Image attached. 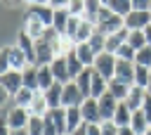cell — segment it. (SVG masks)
<instances>
[{
  "label": "cell",
  "mask_w": 151,
  "mask_h": 135,
  "mask_svg": "<svg viewBox=\"0 0 151 135\" xmlns=\"http://www.w3.org/2000/svg\"><path fill=\"white\" fill-rule=\"evenodd\" d=\"M125 26V21H123V17H118V14H113L106 5L101 7V12H99V17H97V28L104 33V36H111V33H116V31H120Z\"/></svg>",
  "instance_id": "obj_1"
},
{
  "label": "cell",
  "mask_w": 151,
  "mask_h": 135,
  "mask_svg": "<svg viewBox=\"0 0 151 135\" xmlns=\"http://www.w3.org/2000/svg\"><path fill=\"white\" fill-rule=\"evenodd\" d=\"M116 62H118L116 54H111V52H99V54L94 57V71H97L99 76H104L106 81H111L113 73H116Z\"/></svg>",
  "instance_id": "obj_2"
},
{
  "label": "cell",
  "mask_w": 151,
  "mask_h": 135,
  "mask_svg": "<svg viewBox=\"0 0 151 135\" xmlns=\"http://www.w3.org/2000/svg\"><path fill=\"white\" fill-rule=\"evenodd\" d=\"M26 17L38 19V21H40V24H45V26H52L54 7H52L50 2H42V5H26Z\"/></svg>",
  "instance_id": "obj_3"
},
{
  "label": "cell",
  "mask_w": 151,
  "mask_h": 135,
  "mask_svg": "<svg viewBox=\"0 0 151 135\" xmlns=\"http://www.w3.org/2000/svg\"><path fill=\"white\" fill-rule=\"evenodd\" d=\"M85 102V95L76 85V81L64 83V95H61V107H80Z\"/></svg>",
  "instance_id": "obj_4"
},
{
  "label": "cell",
  "mask_w": 151,
  "mask_h": 135,
  "mask_svg": "<svg viewBox=\"0 0 151 135\" xmlns=\"http://www.w3.org/2000/svg\"><path fill=\"white\" fill-rule=\"evenodd\" d=\"M123 21H125V28H127V31H144L146 26H151V12H149V9H146V12L132 9Z\"/></svg>",
  "instance_id": "obj_5"
},
{
  "label": "cell",
  "mask_w": 151,
  "mask_h": 135,
  "mask_svg": "<svg viewBox=\"0 0 151 135\" xmlns=\"http://www.w3.org/2000/svg\"><path fill=\"white\" fill-rule=\"evenodd\" d=\"M5 118H7V123H9L12 130L14 128H26L28 126V118H31V111L24 109V107L12 104V109H7V114H5Z\"/></svg>",
  "instance_id": "obj_6"
},
{
  "label": "cell",
  "mask_w": 151,
  "mask_h": 135,
  "mask_svg": "<svg viewBox=\"0 0 151 135\" xmlns=\"http://www.w3.org/2000/svg\"><path fill=\"white\" fill-rule=\"evenodd\" d=\"M0 85L14 97L21 88H24V78H21V71H17V69H12V71H7V73H2L0 76Z\"/></svg>",
  "instance_id": "obj_7"
},
{
  "label": "cell",
  "mask_w": 151,
  "mask_h": 135,
  "mask_svg": "<svg viewBox=\"0 0 151 135\" xmlns=\"http://www.w3.org/2000/svg\"><path fill=\"white\" fill-rule=\"evenodd\" d=\"M97 104H99V114H101V121H113V114H116V109H118V99L111 95V92H104L99 99H97Z\"/></svg>",
  "instance_id": "obj_8"
},
{
  "label": "cell",
  "mask_w": 151,
  "mask_h": 135,
  "mask_svg": "<svg viewBox=\"0 0 151 135\" xmlns=\"http://www.w3.org/2000/svg\"><path fill=\"white\" fill-rule=\"evenodd\" d=\"M17 45H19V50L26 54V59H28V64H35V40L21 28L19 33H17V40H14Z\"/></svg>",
  "instance_id": "obj_9"
},
{
  "label": "cell",
  "mask_w": 151,
  "mask_h": 135,
  "mask_svg": "<svg viewBox=\"0 0 151 135\" xmlns=\"http://www.w3.org/2000/svg\"><path fill=\"white\" fill-rule=\"evenodd\" d=\"M57 57V52L50 47V43L45 38L35 40V66H45V64H52V59Z\"/></svg>",
  "instance_id": "obj_10"
},
{
  "label": "cell",
  "mask_w": 151,
  "mask_h": 135,
  "mask_svg": "<svg viewBox=\"0 0 151 135\" xmlns=\"http://www.w3.org/2000/svg\"><path fill=\"white\" fill-rule=\"evenodd\" d=\"M80 114L85 123H101V114H99V104L94 97H85V102L80 104Z\"/></svg>",
  "instance_id": "obj_11"
},
{
  "label": "cell",
  "mask_w": 151,
  "mask_h": 135,
  "mask_svg": "<svg viewBox=\"0 0 151 135\" xmlns=\"http://www.w3.org/2000/svg\"><path fill=\"white\" fill-rule=\"evenodd\" d=\"M113 78L127 83V85H134V62H125V59H118L116 62V73Z\"/></svg>",
  "instance_id": "obj_12"
},
{
  "label": "cell",
  "mask_w": 151,
  "mask_h": 135,
  "mask_svg": "<svg viewBox=\"0 0 151 135\" xmlns=\"http://www.w3.org/2000/svg\"><path fill=\"white\" fill-rule=\"evenodd\" d=\"M50 69H52V73H54V81H59V83H68V81H71V73H68V66H66V57H64V54H57V57L52 59Z\"/></svg>",
  "instance_id": "obj_13"
},
{
  "label": "cell",
  "mask_w": 151,
  "mask_h": 135,
  "mask_svg": "<svg viewBox=\"0 0 151 135\" xmlns=\"http://www.w3.org/2000/svg\"><path fill=\"white\" fill-rule=\"evenodd\" d=\"M127 36H130V31H127L125 26H123L120 31H116V33L106 36V47H104V52H111V54H116V52H118V47L127 43Z\"/></svg>",
  "instance_id": "obj_14"
},
{
  "label": "cell",
  "mask_w": 151,
  "mask_h": 135,
  "mask_svg": "<svg viewBox=\"0 0 151 135\" xmlns=\"http://www.w3.org/2000/svg\"><path fill=\"white\" fill-rule=\"evenodd\" d=\"M61 95H64V83L54 81V83L45 90V99H47L50 109H59V107H61Z\"/></svg>",
  "instance_id": "obj_15"
},
{
  "label": "cell",
  "mask_w": 151,
  "mask_h": 135,
  "mask_svg": "<svg viewBox=\"0 0 151 135\" xmlns=\"http://www.w3.org/2000/svg\"><path fill=\"white\" fill-rule=\"evenodd\" d=\"M28 111H31V116H45V114L50 111V104H47L42 90H35V92H33V99H31Z\"/></svg>",
  "instance_id": "obj_16"
},
{
  "label": "cell",
  "mask_w": 151,
  "mask_h": 135,
  "mask_svg": "<svg viewBox=\"0 0 151 135\" xmlns=\"http://www.w3.org/2000/svg\"><path fill=\"white\" fill-rule=\"evenodd\" d=\"M66 109V135H71L73 130H78L85 121L80 114V107H64Z\"/></svg>",
  "instance_id": "obj_17"
},
{
  "label": "cell",
  "mask_w": 151,
  "mask_h": 135,
  "mask_svg": "<svg viewBox=\"0 0 151 135\" xmlns=\"http://www.w3.org/2000/svg\"><path fill=\"white\" fill-rule=\"evenodd\" d=\"M33 40H40L42 36H45V31L50 28V26H45V24H40L38 19H31V17H24V26H21Z\"/></svg>",
  "instance_id": "obj_18"
},
{
  "label": "cell",
  "mask_w": 151,
  "mask_h": 135,
  "mask_svg": "<svg viewBox=\"0 0 151 135\" xmlns=\"http://www.w3.org/2000/svg\"><path fill=\"white\" fill-rule=\"evenodd\" d=\"M64 57H66V66H68L71 81H76V78H78V76H80L83 71H85V64H83V62L78 59V54H76V47H73V50H68V52H66Z\"/></svg>",
  "instance_id": "obj_19"
},
{
  "label": "cell",
  "mask_w": 151,
  "mask_h": 135,
  "mask_svg": "<svg viewBox=\"0 0 151 135\" xmlns=\"http://www.w3.org/2000/svg\"><path fill=\"white\" fill-rule=\"evenodd\" d=\"M92 76H94V66H85V71L76 78V85L85 97H92Z\"/></svg>",
  "instance_id": "obj_20"
},
{
  "label": "cell",
  "mask_w": 151,
  "mask_h": 135,
  "mask_svg": "<svg viewBox=\"0 0 151 135\" xmlns=\"http://www.w3.org/2000/svg\"><path fill=\"white\" fill-rule=\"evenodd\" d=\"M94 31H97V26H94L92 21H87V19L80 17V24H78V31H76V36H73V43H87Z\"/></svg>",
  "instance_id": "obj_21"
},
{
  "label": "cell",
  "mask_w": 151,
  "mask_h": 135,
  "mask_svg": "<svg viewBox=\"0 0 151 135\" xmlns=\"http://www.w3.org/2000/svg\"><path fill=\"white\" fill-rule=\"evenodd\" d=\"M130 88H132V85H127V83H123V81H118V78H111V81H109V92H111L118 102H125V99H127Z\"/></svg>",
  "instance_id": "obj_22"
},
{
  "label": "cell",
  "mask_w": 151,
  "mask_h": 135,
  "mask_svg": "<svg viewBox=\"0 0 151 135\" xmlns=\"http://www.w3.org/2000/svg\"><path fill=\"white\" fill-rule=\"evenodd\" d=\"M9 62H12V69H17V71H24V69L28 66V59H26V54L19 50L17 43L9 45Z\"/></svg>",
  "instance_id": "obj_23"
},
{
  "label": "cell",
  "mask_w": 151,
  "mask_h": 135,
  "mask_svg": "<svg viewBox=\"0 0 151 135\" xmlns=\"http://www.w3.org/2000/svg\"><path fill=\"white\" fill-rule=\"evenodd\" d=\"M144 97H146V90L139 88V85H132V88H130V95H127V99H125V104H127L132 111H137V109H142Z\"/></svg>",
  "instance_id": "obj_24"
},
{
  "label": "cell",
  "mask_w": 151,
  "mask_h": 135,
  "mask_svg": "<svg viewBox=\"0 0 151 135\" xmlns=\"http://www.w3.org/2000/svg\"><path fill=\"white\" fill-rule=\"evenodd\" d=\"M113 123H116L118 128H125V126L132 123V109H130L125 102L118 104V109H116V114H113Z\"/></svg>",
  "instance_id": "obj_25"
},
{
  "label": "cell",
  "mask_w": 151,
  "mask_h": 135,
  "mask_svg": "<svg viewBox=\"0 0 151 135\" xmlns=\"http://www.w3.org/2000/svg\"><path fill=\"white\" fill-rule=\"evenodd\" d=\"M68 9L66 7H54V19H52V28H57L59 33H66V26H68Z\"/></svg>",
  "instance_id": "obj_26"
},
{
  "label": "cell",
  "mask_w": 151,
  "mask_h": 135,
  "mask_svg": "<svg viewBox=\"0 0 151 135\" xmlns=\"http://www.w3.org/2000/svg\"><path fill=\"white\" fill-rule=\"evenodd\" d=\"M104 5H106L113 14H118V17H123V19L132 12V0H106Z\"/></svg>",
  "instance_id": "obj_27"
},
{
  "label": "cell",
  "mask_w": 151,
  "mask_h": 135,
  "mask_svg": "<svg viewBox=\"0 0 151 135\" xmlns=\"http://www.w3.org/2000/svg\"><path fill=\"white\" fill-rule=\"evenodd\" d=\"M76 54H78V59L85 64V66H94V52H92V47L87 45V43H76Z\"/></svg>",
  "instance_id": "obj_28"
},
{
  "label": "cell",
  "mask_w": 151,
  "mask_h": 135,
  "mask_svg": "<svg viewBox=\"0 0 151 135\" xmlns=\"http://www.w3.org/2000/svg\"><path fill=\"white\" fill-rule=\"evenodd\" d=\"M21 78H24V88L38 90V66H35V64H28V66L21 71Z\"/></svg>",
  "instance_id": "obj_29"
},
{
  "label": "cell",
  "mask_w": 151,
  "mask_h": 135,
  "mask_svg": "<svg viewBox=\"0 0 151 135\" xmlns=\"http://www.w3.org/2000/svg\"><path fill=\"white\" fill-rule=\"evenodd\" d=\"M54 83V73H52V69H50V64H45V66H38V90H47L50 85Z\"/></svg>",
  "instance_id": "obj_30"
},
{
  "label": "cell",
  "mask_w": 151,
  "mask_h": 135,
  "mask_svg": "<svg viewBox=\"0 0 151 135\" xmlns=\"http://www.w3.org/2000/svg\"><path fill=\"white\" fill-rule=\"evenodd\" d=\"M101 7H104L101 0H85V14H83V19H87V21H92L97 26V17H99Z\"/></svg>",
  "instance_id": "obj_31"
},
{
  "label": "cell",
  "mask_w": 151,
  "mask_h": 135,
  "mask_svg": "<svg viewBox=\"0 0 151 135\" xmlns=\"http://www.w3.org/2000/svg\"><path fill=\"white\" fill-rule=\"evenodd\" d=\"M149 126H151V123L146 121V116L142 114V109H137V111H132V123H130V128H132V130H134L137 135H144Z\"/></svg>",
  "instance_id": "obj_32"
},
{
  "label": "cell",
  "mask_w": 151,
  "mask_h": 135,
  "mask_svg": "<svg viewBox=\"0 0 151 135\" xmlns=\"http://www.w3.org/2000/svg\"><path fill=\"white\" fill-rule=\"evenodd\" d=\"M104 92H109V81L94 71V76H92V97H94V99H99Z\"/></svg>",
  "instance_id": "obj_33"
},
{
  "label": "cell",
  "mask_w": 151,
  "mask_h": 135,
  "mask_svg": "<svg viewBox=\"0 0 151 135\" xmlns=\"http://www.w3.org/2000/svg\"><path fill=\"white\" fill-rule=\"evenodd\" d=\"M87 45L92 47V52H94V54H99V52H104V47H106V36L97 28V31L92 33V38L87 40Z\"/></svg>",
  "instance_id": "obj_34"
},
{
  "label": "cell",
  "mask_w": 151,
  "mask_h": 135,
  "mask_svg": "<svg viewBox=\"0 0 151 135\" xmlns=\"http://www.w3.org/2000/svg\"><path fill=\"white\" fill-rule=\"evenodd\" d=\"M149 76H151V69H149V66H139V64H134V85H139V88L146 90V85H149Z\"/></svg>",
  "instance_id": "obj_35"
},
{
  "label": "cell",
  "mask_w": 151,
  "mask_h": 135,
  "mask_svg": "<svg viewBox=\"0 0 151 135\" xmlns=\"http://www.w3.org/2000/svg\"><path fill=\"white\" fill-rule=\"evenodd\" d=\"M33 92L35 90H28V88H21L14 97H12V102L17 104V107H24V109H28L31 107V99H33Z\"/></svg>",
  "instance_id": "obj_36"
},
{
  "label": "cell",
  "mask_w": 151,
  "mask_h": 135,
  "mask_svg": "<svg viewBox=\"0 0 151 135\" xmlns=\"http://www.w3.org/2000/svg\"><path fill=\"white\" fill-rule=\"evenodd\" d=\"M26 130H28V135H45V118L42 116H31Z\"/></svg>",
  "instance_id": "obj_37"
},
{
  "label": "cell",
  "mask_w": 151,
  "mask_h": 135,
  "mask_svg": "<svg viewBox=\"0 0 151 135\" xmlns=\"http://www.w3.org/2000/svg\"><path fill=\"white\" fill-rule=\"evenodd\" d=\"M50 111H52V118L59 128V135H66V109L59 107V109H50Z\"/></svg>",
  "instance_id": "obj_38"
},
{
  "label": "cell",
  "mask_w": 151,
  "mask_h": 135,
  "mask_svg": "<svg viewBox=\"0 0 151 135\" xmlns=\"http://www.w3.org/2000/svg\"><path fill=\"white\" fill-rule=\"evenodd\" d=\"M134 64H139V66H149V69H151V47H149V45H144L142 50H137V54H134Z\"/></svg>",
  "instance_id": "obj_39"
},
{
  "label": "cell",
  "mask_w": 151,
  "mask_h": 135,
  "mask_svg": "<svg viewBox=\"0 0 151 135\" xmlns=\"http://www.w3.org/2000/svg\"><path fill=\"white\" fill-rule=\"evenodd\" d=\"M127 45H132L134 50H142V47L146 45L144 31H130V36H127Z\"/></svg>",
  "instance_id": "obj_40"
},
{
  "label": "cell",
  "mask_w": 151,
  "mask_h": 135,
  "mask_svg": "<svg viewBox=\"0 0 151 135\" xmlns=\"http://www.w3.org/2000/svg\"><path fill=\"white\" fill-rule=\"evenodd\" d=\"M12 71V62H9V45H2L0 47V76Z\"/></svg>",
  "instance_id": "obj_41"
},
{
  "label": "cell",
  "mask_w": 151,
  "mask_h": 135,
  "mask_svg": "<svg viewBox=\"0 0 151 135\" xmlns=\"http://www.w3.org/2000/svg\"><path fill=\"white\" fill-rule=\"evenodd\" d=\"M134 54H137V50H134L132 45H127V43L120 45L118 52H116V57H118V59H125V62H134Z\"/></svg>",
  "instance_id": "obj_42"
},
{
  "label": "cell",
  "mask_w": 151,
  "mask_h": 135,
  "mask_svg": "<svg viewBox=\"0 0 151 135\" xmlns=\"http://www.w3.org/2000/svg\"><path fill=\"white\" fill-rule=\"evenodd\" d=\"M66 9H68L71 17H83L85 14V0H68Z\"/></svg>",
  "instance_id": "obj_43"
},
{
  "label": "cell",
  "mask_w": 151,
  "mask_h": 135,
  "mask_svg": "<svg viewBox=\"0 0 151 135\" xmlns=\"http://www.w3.org/2000/svg\"><path fill=\"white\" fill-rule=\"evenodd\" d=\"M99 128H101V135H118V130H120L113 121H101Z\"/></svg>",
  "instance_id": "obj_44"
},
{
  "label": "cell",
  "mask_w": 151,
  "mask_h": 135,
  "mask_svg": "<svg viewBox=\"0 0 151 135\" xmlns=\"http://www.w3.org/2000/svg\"><path fill=\"white\" fill-rule=\"evenodd\" d=\"M78 24H80V17H71L68 19V26H66V38H71L73 40V36H76V31H78Z\"/></svg>",
  "instance_id": "obj_45"
},
{
  "label": "cell",
  "mask_w": 151,
  "mask_h": 135,
  "mask_svg": "<svg viewBox=\"0 0 151 135\" xmlns=\"http://www.w3.org/2000/svg\"><path fill=\"white\" fill-rule=\"evenodd\" d=\"M142 114H144L146 121L151 123V92H146V97H144V102H142Z\"/></svg>",
  "instance_id": "obj_46"
},
{
  "label": "cell",
  "mask_w": 151,
  "mask_h": 135,
  "mask_svg": "<svg viewBox=\"0 0 151 135\" xmlns=\"http://www.w3.org/2000/svg\"><path fill=\"white\" fill-rule=\"evenodd\" d=\"M132 9H137V12H151V0H132Z\"/></svg>",
  "instance_id": "obj_47"
},
{
  "label": "cell",
  "mask_w": 151,
  "mask_h": 135,
  "mask_svg": "<svg viewBox=\"0 0 151 135\" xmlns=\"http://www.w3.org/2000/svg\"><path fill=\"white\" fill-rule=\"evenodd\" d=\"M85 130H87V135H101L99 123H85Z\"/></svg>",
  "instance_id": "obj_48"
},
{
  "label": "cell",
  "mask_w": 151,
  "mask_h": 135,
  "mask_svg": "<svg viewBox=\"0 0 151 135\" xmlns=\"http://www.w3.org/2000/svg\"><path fill=\"white\" fill-rule=\"evenodd\" d=\"M0 135H12V128H9L5 116H0Z\"/></svg>",
  "instance_id": "obj_49"
},
{
  "label": "cell",
  "mask_w": 151,
  "mask_h": 135,
  "mask_svg": "<svg viewBox=\"0 0 151 135\" xmlns=\"http://www.w3.org/2000/svg\"><path fill=\"white\" fill-rule=\"evenodd\" d=\"M9 99H12V95H9V92H7V90H5L2 85H0V109H2V107H5V104H7Z\"/></svg>",
  "instance_id": "obj_50"
},
{
  "label": "cell",
  "mask_w": 151,
  "mask_h": 135,
  "mask_svg": "<svg viewBox=\"0 0 151 135\" xmlns=\"http://www.w3.org/2000/svg\"><path fill=\"white\" fill-rule=\"evenodd\" d=\"M0 2H2L5 7H17V5H21L24 0H0Z\"/></svg>",
  "instance_id": "obj_51"
},
{
  "label": "cell",
  "mask_w": 151,
  "mask_h": 135,
  "mask_svg": "<svg viewBox=\"0 0 151 135\" xmlns=\"http://www.w3.org/2000/svg\"><path fill=\"white\" fill-rule=\"evenodd\" d=\"M118 135H137V133H134L130 126H125V128H120V130H118Z\"/></svg>",
  "instance_id": "obj_52"
},
{
  "label": "cell",
  "mask_w": 151,
  "mask_h": 135,
  "mask_svg": "<svg viewBox=\"0 0 151 135\" xmlns=\"http://www.w3.org/2000/svg\"><path fill=\"white\" fill-rule=\"evenodd\" d=\"M50 5H52V7H66L68 0H50Z\"/></svg>",
  "instance_id": "obj_53"
},
{
  "label": "cell",
  "mask_w": 151,
  "mask_h": 135,
  "mask_svg": "<svg viewBox=\"0 0 151 135\" xmlns=\"http://www.w3.org/2000/svg\"><path fill=\"white\" fill-rule=\"evenodd\" d=\"M144 38H146V45L151 47V26H146V28H144Z\"/></svg>",
  "instance_id": "obj_54"
},
{
  "label": "cell",
  "mask_w": 151,
  "mask_h": 135,
  "mask_svg": "<svg viewBox=\"0 0 151 135\" xmlns=\"http://www.w3.org/2000/svg\"><path fill=\"white\" fill-rule=\"evenodd\" d=\"M71 135H87V130H85V123H83V126H80V128H78V130H73V133H71Z\"/></svg>",
  "instance_id": "obj_55"
},
{
  "label": "cell",
  "mask_w": 151,
  "mask_h": 135,
  "mask_svg": "<svg viewBox=\"0 0 151 135\" xmlns=\"http://www.w3.org/2000/svg\"><path fill=\"white\" fill-rule=\"evenodd\" d=\"M12 135H28V130H26V128H14Z\"/></svg>",
  "instance_id": "obj_56"
},
{
  "label": "cell",
  "mask_w": 151,
  "mask_h": 135,
  "mask_svg": "<svg viewBox=\"0 0 151 135\" xmlns=\"http://www.w3.org/2000/svg\"><path fill=\"white\" fill-rule=\"evenodd\" d=\"M26 5H42V2H50V0H24Z\"/></svg>",
  "instance_id": "obj_57"
},
{
  "label": "cell",
  "mask_w": 151,
  "mask_h": 135,
  "mask_svg": "<svg viewBox=\"0 0 151 135\" xmlns=\"http://www.w3.org/2000/svg\"><path fill=\"white\" fill-rule=\"evenodd\" d=\"M146 92H151V76H149V85H146Z\"/></svg>",
  "instance_id": "obj_58"
},
{
  "label": "cell",
  "mask_w": 151,
  "mask_h": 135,
  "mask_svg": "<svg viewBox=\"0 0 151 135\" xmlns=\"http://www.w3.org/2000/svg\"><path fill=\"white\" fill-rule=\"evenodd\" d=\"M144 135H151V126H149V128H146V133H144Z\"/></svg>",
  "instance_id": "obj_59"
},
{
  "label": "cell",
  "mask_w": 151,
  "mask_h": 135,
  "mask_svg": "<svg viewBox=\"0 0 151 135\" xmlns=\"http://www.w3.org/2000/svg\"><path fill=\"white\" fill-rule=\"evenodd\" d=\"M101 2H106V0H101Z\"/></svg>",
  "instance_id": "obj_60"
}]
</instances>
